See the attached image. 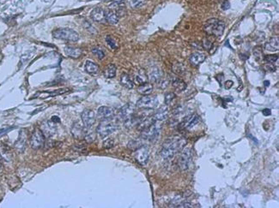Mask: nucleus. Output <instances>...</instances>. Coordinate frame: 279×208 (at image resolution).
<instances>
[{"label": "nucleus", "instance_id": "ddd939ff", "mask_svg": "<svg viewBox=\"0 0 279 208\" xmlns=\"http://www.w3.org/2000/svg\"><path fill=\"white\" fill-rule=\"evenodd\" d=\"M91 19L96 22H103L105 20V10L101 7H96L91 11Z\"/></svg>", "mask_w": 279, "mask_h": 208}, {"label": "nucleus", "instance_id": "aec40b11", "mask_svg": "<svg viewBox=\"0 0 279 208\" xmlns=\"http://www.w3.org/2000/svg\"><path fill=\"white\" fill-rule=\"evenodd\" d=\"M25 143H26V133H25V131L23 129H22L20 131L18 140L15 144V147L17 148V151H19L20 152H23L24 148H25Z\"/></svg>", "mask_w": 279, "mask_h": 208}, {"label": "nucleus", "instance_id": "9d476101", "mask_svg": "<svg viewBox=\"0 0 279 208\" xmlns=\"http://www.w3.org/2000/svg\"><path fill=\"white\" fill-rule=\"evenodd\" d=\"M199 122V117L197 114L190 115L186 118H184V120L179 124V128L181 130H187L193 128L195 125L198 124Z\"/></svg>", "mask_w": 279, "mask_h": 208}, {"label": "nucleus", "instance_id": "4c0bfd02", "mask_svg": "<svg viewBox=\"0 0 279 208\" xmlns=\"http://www.w3.org/2000/svg\"><path fill=\"white\" fill-rule=\"evenodd\" d=\"M175 99V93H168V94H166L165 95V99H164V101H165V104H169L171 103L172 101L174 100Z\"/></svg>", "mask_w": 279, "mask_h": 208}, {"label": "nucleus", "instance_id": "7ed1b4c3", "mask_svg": "<svg viewBox=\"0 0 279 208\" xmlns=\"http://www.w3.org/2000/svg\"><path fill=\"white\" fill-rule=\"evenodd\" d=\"M53 36L58 40L76 42L79 40V35L73 29L71 28H58L53 32Z\"/></svg>", "mask_w": 279, "mask_h": 208}, {"label": "nucleus", "instance_id": "4468645a", "mask_svg": "<svg viewBox=\"0 0 279 208\" xmlns=\"http://www.w3.org/2000/svg\"><path fill=\"white\" fill-rule=\"evenodd\" d=\"M85 131H86V127H83V125H81L78 122H76L71 127V134L77 139H82L84 137Z\"/></svg>", "mask_w": 279, "mask_h": 208}, {"label": "nucleus", "instance_id": "a211bd4d", "mask_svg": "<svg viewBox=\"0 0 279 208\" xmlns=\"http://www.w3.org/2000/svg\"><path fill=\"white\" fill-rule=\"evenodd\" d=\"M168 109L167 106H161L155 111L154 114L152 115L153 118L155 121H163L166 118H168Z\"/></svg>", "mask_w": 279, "mask_h": 208}, {"label": "nucleus", "instance_id": "37998d69", "mask_svg": "<svg viewBox=\"0 0 279 208\" xmlns=\"http://www.w3.org/2000/svg\"><path fill=\"white\" fill-rule=\"evenodd\" d=\"M158 83H159V85H160V87H161V88H165V87H167V86H168V81H167V80H160V81H158Z\"/></svg>", "mask_w": 279, "mask_h": 208}, {"label": "nucleus", "instance_id": "cd10ccee", "mask_svg": "<svg viewBox=\"0 0 279 208\" xmlns=\"http://www.w3.org/2000/svg\"><path fill=\"white\" fill-rule=\"evenodd\" d=\"M161 70L157 69V68H155L153 70L150 72V81L152 82H157L161 80Z\"/></svg>", "mask_w": 279, "mask_h": 208}, {"label": "nucleus", "instance_id": "a878e982", "mask_svg": "<svg viewBox=\"0 0 279 208\" xmlns=\"http://www.w3.org/2000/svg\"><path fill=\"white\" fill-rule=\"evenodd\" d=\"M104 75L107 78H114L116 75V66L114 64H108L104 70Z\"/></svg>", "mask_w": 279, "mask_h": 208}, {"label": "nucleus", "instance_id": "79ce46f5", "mask_svg": "<svg viewBox=\"0 0 279 208\" xmlns=\"http://www.w3.org/2000/svg\"><path fill=\"white\" fill-rule=\"evenodd\" d=\"M229 8H230V3H229L228 0H225L223 3H222V9L223 10H229Z\"/></svg>", "mask_w": 279, "mask_h": 208}, {"label": "nucleus", "instance_id": "58836bf2", "mask_svg": "<svg viewBox=\"0 0 279 208\" xmlns=\"http://www.w3.org/2000/svg\"><path fill=\"white\" fill-rule=\"evenodd\" d=\"M66 92H68V89L66 88H60V89H57V90H54L53 92H50L48 94H50V96H57V95H60V94H65Z\"/></svg>", "mask_w": 279, "mask_h": 208}, {"label": "nucleus", "instance_id": "7c9ffc66", "mask_svg": "<svg viewBox=\"0 0 279 208\" xmlns=\"http://www.w3.org/2000/svg\"><path fill=\"white\" fill-rule=\"evenodd\" d=\"M83 26L85 27V29L88 30L89 33L93 34H97V30L94 28V27L90 23V22H89L87 20H84L83 21Z\"/></svg>", "mask_w": 279, "mask_h": 208}, {"label": "nucleus", "instance_id": "f8f14e48", "mask_svg": "<svg viewBox=\"0 0 279 208\" xmlns=\"http://www.w3.org/2000/svg\"><path fill=\"white\" fill-rule=\"evenodd\" d=\"M97 117L100 120H111L114 118V111L108 106H101L98 109Z\"/></svg>", "mask_w": 279, "mask_h": 208}, {"label": "nucleus", "instance_id": "f3484780", "mask_svg": "<svg viewBox=\"0 0 279 208\" xmlns=\"http://www.w3.org/2000/svg\"><path fill=\"white\" fill-rule=\"evenodd\" d=\"M64 52L66 54V56L71 58H78L81 57V55L83 53V51L81 48L73 46H65L64 47Z\"/></svg>", "mask_w": 279, "mask_h": 208}, {"label": "nucleus", "instance_id": "f704fd0d", "mask_svg": "<svg viewBox=\"0 0 279 208\" xmlns=\"http://www.w3.org/2000/svg\"><path fill=\"white\" fill-rule=\"evenodd\" d=\"M253 56L257 61H259L262 57V49L259 46H256L253 49Z\"/></svg>", "mask_w": 279, "mask_h": 208}, {"label": "nucleus", "instance_id": "423d86ee", "mask_svg": "<svg viewBox=\"0 0 279 208\" xmlns=\"http://www.w3.org/2000/svg\"><path fill=\"white\" fill-rule=\"evenodd\" d=\"M158 104V99L156 96H151V95H145L140 98L137 102V106L145 110H152L157 106Z\"/></svg>", "mask_w": 279, "mask_h": 208}, {"label": "nucleus", "instance_id": "de8ad7c7", "mask_svg": "<svg viewBox=\"0 0 279 208\" xmlns=\"http://www.w3.org/2000/svg\"><path fill=\"white\" fill-rule=\"evenodd\" d=\"M11 128H2V129H0V134H3V133H5L7 132L8 130H10Z\"/></svg>", "mask_w": 279, "mask_h": 208}, {"label": "nucleus", "instance_id": "0eeeda50", "mask_svg": "<svg viewBox=\"0 0 279 208\" xmlns=\"http://www.w3.org/2000/svg\"><path fill=\"white\" fill-rule=\"evenodd\" d=\"M115 129L116 127L114 123H113L110 120H102L97 126L96 132L100 137L105 138L114 133Z\"/></svg>", "mask_w": 279, "mask_h": 208}, {"label": "nucleus", "instance_id": "393cba45", "mask_svg": "<svg viewBox=\"0 0 279 208\" xmlns=\"http://www.w3.org/2000/svg\"><path fill=\"white\" fill-rule=\"evenodd\" d=\"M153 91V85L151 83H146L143 84V85H140L139 87H138V92L140 94H143V95H148V94H150Z\"/></svg>", "mask_w": 279, "mask_h": 208}, {"label": "nucleus", "instance_id": "412c9836", "mask_svg": "<svg viewBox=\"0 0 279 208\" xmlns=\"http://www.w3.org/2000/svg\"><path fill=\"white\" fill-rule=\"evenodd\" d=\"M279 42L278 37H272L269 39V41L265 44V49L270 51H278Z\"/></svg>", "mask_w": 279, "mask_h": 208}, {"label": "nucleus", "instance_id": "20e7f679", "mask_svg": "<svg viewBox=\"0 0 279 208\" xmlns=\"http://www.w3.org/2000/svg\"><path fill=\"white\" fill-rule=\"evenodd\" d=\"M161 129L160 121H155L153 124L141 131V137L149 141H155L158 138Z\"/></svg>", "mask_w": 279, "mask_h": 208}, {"label": "nucleus", "instance_id": "c03bdc74", "mask_svg": "<svg viewBox=\"0 0 279 208\" xmlns=\"http://www.w3.org/2000/svg\"><path fill=\"white\" fill-rule=\"evenodd\" d=\"M262 113L265 117H268V116H270V115L271 114V109H267V108H266V109H264V110H263Z\"/></svg>", "mask_w": 279, "mask_h": 208}, {"label": "nucleus", "instance_id": "c756f323", "mask_svg": "<svg viewBox=\"0 0 279 208\" xmlns=\"http://www.w3.org/2000/svg\"><path fill=\"white\" fill-rule=\"evenodd\" d=\"M213 41H212L211 39H210V38H205L203 41H202V46L205 48V50L207 51H211V48H213Z\"/></svg>", "mask_w": 279, "mask_h": 208}, {"label": "nucleus", "instance_id": "c9c22d12", "mask_svg": "<svg viewBox=\"0 0 279 208\" xmlns=\"http://www.w3.org/2000/svg\"><path fill=\"white\" fill-rule=\"evenodd\" d=\"M106 42L108 44L110 48L112 49H116L117 48V44H116V41L113 39V38L110 36V35H108L106 37Z\"/></svg>", "mask_w": 279, "mask_h": 208}, {"label": "nucleus", "instance_id": "e433bc0d", "mask_svg": "<svg viewBox=\"0 0 279 208\" xmlns=\"http://www.w3.org/2000/svg\"><path fill=\"white\" fill-rule=\"evenodd\" d=\"M145 3V0H131V5L134 9L140 8Z\"/></svg>", "mask_w": 279, "mask_h": 208}, {"label": "nucleus", "instance_id": "49530a36", "mask_svg": "<svg viewBox=\"0 0 279 208\" xmlns=\"http://www.w3.org/2000/svg\"><path fill=\"white\" fill-rule=\"evenodd\" d=\"M52 122L54 123H59V122H60V119L58 118L57 116H54V117L52 118Z\"/></svg>", "mask_w": 279, "mask_h": 208}, {"label": "nucleus", "instance_id": "5701e85b", "mask_svg": "<svg viewBox=\"0 0 279 208\" xmlns=\"http://www.w3.org/2000/svg\"><path fill=\"white\" fill-rule=\"evenodd\" d=\"M84 69H85V71L87 72L88 74L90 75L97 74L98 71H99V66L95 63L90 60L86 61L85 65H84Z\"/></svg>", "mask_w": 279, "mask_h": 208}, {"label": "nucleus", "instance_id": "6ab92c4d", "mask_svg": "<svg viewBox=\"0 0 279 208\" xmlns=\"http://www.w3.org/2000/svg\"><path fill=\"white\" fill-rule=\"evenodd\" d=\"M119 18L117 13L114 10H108L105 11V20L111 25H115L119 22Z\"/></svg>", "mask_w": 279, "mask_h": 208}, {"label": "nucleus", "instance_id": "f257e3e1", "mask_svg": "<svg viewBox=\"0 0 279 208\" xmlns=\"http://www.w3.org/2000/svg\"><path fill=\"white\" fill-rule=\"evenodd\" d=\"M186 141L184 138L174 136L163 142L161 150V156L163 159H171L180 150L185 148Z\"/></svg>", "mask_w": 279, "mask_h": 208}, {"label": "nucleus", "instance_id": "9b49d317", "mask_svg": "<svg viewBox=\"0 0 279 208\" xmlns=\"http://www.w3.org/2000/svg\"><path fill=\"white\" fill-rule=\"evenodd\" d=\"M81 118H82L84 127L86 128L92 127L95 123V119H96L94 112L91 110H84L81 114Z\"/></svg>", "mask_w": 279, "mask_h": 208}, {"label": "nucleus", "instance_id": "dca6fc26", "mask_svg": "<svg viewBox=\"0 0 279 208\" xmlns=\"http://www.w3.org/2000/svg\"><path fill=\"white\" fill-rule=\"evenodd\" d=\"M206 58V55L202 52H193V53L189 57V61L190 63L194 65V66H198L200 64H202Z\"/></svg>", "mask_w": 279, "mask_h": 208}, {"label": "nucleus", "instance_id": "f03ea898", "mask_svg": "<svg viewBox=\"0 0 279 208\" xmlns=\"http://www.w3.org/2000/svg\"><path fill=\"white\" fill-rule=\"evenodd\" d=\"M224 29H225V23L216 18L209 19L203 26V30L206 34L216 37L222 36Z\"/></svg>", "mask_w": 279, "mask_h": 208}, {"label": "nucleus", "instance_id": "c85d7f7f", "mask_svg": "<svg viewBox=\"0 0 279 208\" xmlns=\"http://www.w3.org/2000/svg\"><path fill=\"white\" fill-rule=\"evenodd\" d=\"M173 71L174 73H175L176 75H181L185 73V67L184 66V64H182L181 63H177L173 65Z\"/></svg>", "mask_w": 279, "mask_h": 208}, {"label": "nucleus", "instance_id": "2eb2a0df", "mask_svg": "<svg viewBox=\"0 0 279 208\" xmlns=\"http://www.w3.org/2000/svg\"><path fill=\"white\" fill-rule=\"evenodd\" d=\"M169 78H170V81H171L173 87H175L178 92H182L186 88V83L183 80H181L180 78H179L178 76L169 75Z\"/></svg>", "mask_w": 279, "mask_h": 208}, {"label": "nucleus", "instance_id": "2f4dec72", "mask_svg": "<svg viewBox=\"0 0 279 208\" xmlns=\"http://www.w3.org/2000/svg\"><path fill=\"white\" fill-rule=\"evenodd\" d=\"M91 51H92L94 55H96L99 59H102V58L105 57L104 51H103V50H102L101 48H100V47L97 46L93 47V48L91 49Z\"/></svg>", "mask_w": 279, "mask_h": 208}, {"label": "nucleus", "instance_id": "bb28decb", "mask_svg": "<svg viewBox=\"0 0 279 208\" xmlns=\"http://www.w3.org/2000/svg\"><path fill=\"white\" fill-rule=\"evenodd\" d=\"M42 128H43V134L45 136H50L53 134L55 131V127H53V125L51 124L50 122H47L46 123L42 124Z\"/></svg>", "mask_w": 279, "mask_h": 208}, {"label": "nucleus", "instance_id": "4be33fe9", "mask_svg": "<svg viewBox=\"0 0 279 208\" xmlns=\"http://www.w3.org/2000/svg\"><path fill=\"white\" fill-rule=\"evenodd\" d=\"M135 82L137 84H139V85H143V84L146 83L148 81V75L146 74L145 70H139L138 71V73L135 75Z\"/></svg>", "mask_w": 279, "mask_h": 208}, {"label": "nucleus", "instance_id": "09e8293b", "mask_svg": "<svg viewBox=\"0 0 279 208\" xmlns=\"http://www.w3.org/2000/svg\"><path fill=\"white\" fill-rule=\"evenodd\" d=\"M264 85H265L266 87H269V86H270V81H264Z\"/></svg>", "mask_w": 279, "mask_h": 208}, {"label": "nucleus", "instance_id": "72a5a7b5", "mask_svg": "<svg viewBox=\"0 0 279 208\" xmlns=\"http://www.w3.org/2000/svg\"><path fill=\"white\" fill-rule=\"evenodd\" d=\"M84 139L88 141V142H92L94 141L95 139V134L91 132V131L86 130L85 131V134H84Z\"/></svg>", "mask_w": 279, "mask_h": 208}, {"label": "nucleus", "instance_id": "1a4fd4ad", "mask_svg": "<svg viewBox=\"0 0 279 208\" xmlns=\"http://www.w3.org/2000/svg\"><path fill=\"white\" fill-rule=\"evenodd\" d=\"M149 158H150V153H149L148 148L146 147L141 146V147H139L135 150L134 158L139 165H146L149 160Z\"/></svg>", "mask_w": 279, "mask_h": 208}, {"label": "nucleus", "instance_id": "ea45409f", "mask_svg": "<svg viewBox=\"0 0 279 208\" xmlns=\"http://www.w3.org/2000/svg\"><path fill=\"white\" fill-rule=\"evenodd\" d=\"M264 69L265 70L268 71V72H274L276 71V66L273 64H271V63H266V64H264Z\"/></svg>", "mask_w": 279, "mask_h": 208}, {"label": "nucleus", "instance_id": "b1692460", "mask_svg": "<svg viewBox=\"0 0 279 208\" xmlns=\"http://www.w3.org/2000/svg\"><path fill=\"white\" fill-rule=\"evenodd\" d=\"M120 83L123 87H126L128 89H131L134 84H133V81H131V79L129 76V75L126 74V73H123L120 76Z\"/></svg>", "mask_w": 279, "mask_h": 208}, {"label": "nucleus", "instance_id": "473e14b6", "mask_svg": "<svg viewBox=\"0 0 279 208\" xmlns=\"http://www.w3.org/2000/svg\"><path fill=\"white\" fill-rule=\"evenodd\" d=\"M278 59V56L277 55H266L264 57V60L266 63H271V64H274L276 61Z\"/></svg>", "mask_w": 279, "mask_h": 208}, {"label": "nucleus", "instance_id": "a19ab883", "mask_svg": "<svg viewBox=\"0 0 279 208\" xmlns=\"http://www.w3.org/2000/svg\"><path fill=\"white\" fill-rule=\"evenodd\" d=\"M114 146V140H112V139H108L103 143V148H106V149H110Z\"/></svg>", "mask_w": 279, "mask_h": 208}, {"label": "nucleus", "instance_id": "39448f33", "mask_svg": "<svg viewBox=\"0 0 279 208\" xmlns=\"http://www.w3.org/2000/svg\"><path fill=\"white\" fill-rule=\"evenodd\" d=\"M192 152L190 148H184L178 158V166L181 171L187 170L192 163Z\"/></svg>", "mask_w": 279, "mask_h": 208}, {"label": "nucleus", "instance_id": "a18cd8bd", "mask_svg": "<svg viewBox=\"0 0 279 208\" xmlns=\"http://www.w3.org/2000/svg\"><path fill=\"white\" fill-rule=\"evenodd\" d=\"M233 84H234V82H233L232 81H227L225 82V88L226 89H229V88H230V87H232L233 86Z\"/></svg>", "mask_w": 279, "mask_h": 208}, {"label": "nucleus", "instance_id": "6e6552de", "mask_svg": "<svg viewBox=\"0 0 279 208\" xmlns=\"http://www.w3.org/2000/svg\"><path fill=\"white\" fill-rule=\"evenodd\" d=\"M45 142V135H44L43 132L36 128L35 130L33 132V134L31 135L30 138V146L31 148L34 149H39V148H42Z\"/></svg>", "mask_w": 279, "mask_h": 208}]
</instances>
